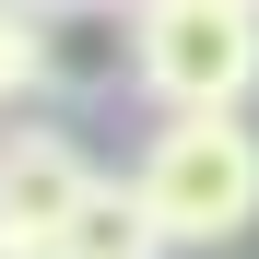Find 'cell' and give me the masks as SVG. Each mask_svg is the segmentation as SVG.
Segmentation results:
<instances>
[{
    "label": "cell",
    "instance_id": "obj_1",
    "mask_svg": "<svg viewBox=\"0 0 259 259\" xmlns=\"http://www.w3.org/2000/svg\"><path fill=\"white\" fill-rule=\"evenodd\" d=\"M130 189H142V212L165 224V247H224L259 224V130L236 106L212 118H165L142 165H130Z\"/></svg>",
    "mask_w": 259,
    "mask_h": 259
},
{
    "label": "cell",
    "instance_id": "obj_2",
    "mask_svg": "<svg viewBox=\"0 0 259 259\" xmlns=\"http://www.w3.org/2000/svg\"><path fill=\"white\" fill-rule=\"evenodd\" d=\"M130 24H142V95L165 118L259 95V0H130Z\"/></svg>",
    "mask_w": 259,
    "mask_h": 259
},
{
    "label": "cell",
    "instance_id": "obj_3",
    "mask_svg": "<svg viewBox=\"0 0 259 259\" xmlns=\"http://www.w3.org/2000/svg\"><path fill=\"white\" fill-rule=\"evenodd\" d=\"M142 82L130 0H35V95H118Z\"/></svg>",
    "mask_w": 259,
    "mask_h": 259
},
{
    "label": "cell",
    "instance_id": "obj_4",
    "mask_svg": "<svg viewBox=\"0 0 259 259\" xmlns=\"http://www.w3.org/2000/svg\"><path fill=\"white\" fill-rule=\"evenodd\" d=\"M95 200V165H82L71 130H0V236L59 247V224Z\"/></svg>",
    "mask_w": 259,
    "mask_h": 259
},
{
    "label": "cell",
    "instance_id": "obj_5",
    "mask_svg": "<svg viewBox=\"0 0 259 259\" xmlns=\"http://www.w3.org/2000/svg\"><path fill=\"white\" fill-rule=\"evenodd\" d=\"M48 259H165V224L142 212V189H130V177H95V200L59 224Z\"/></svg>",
    "mask_w": 259,
    "mask_h": 259
},
{
    "label": "cell",
    "instance_id": "obj_6",
    "mask_svg": "<svg viewBox=\"0 0 259 259\" xmlns=\"http://www.w3.org/2000/svg\"><path fill=\"white\" fill-rule=\"evenodd\" d=\"M35 95V0H0V106Z\"/></svg>",
    "mask_w": 259,
    "mask_h": 259
},
{
    "label": "cell",
    "instance_id": "obj_7",
    "mask_svg": "<svg viewBox=\"0 0 259 259\" xmlns=\"http://www.w3.org/2000/svg\"><path fill=\"white\" fill-rule=\"evenodd\" d=\"M0 259H48V247H24V236H0Z\"/></svg>",
    "mask_w": 259,
    "mask_h": 259
}]
</instances>
